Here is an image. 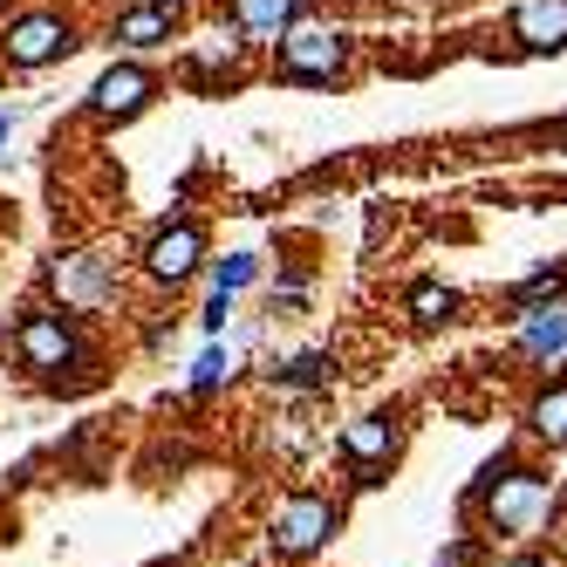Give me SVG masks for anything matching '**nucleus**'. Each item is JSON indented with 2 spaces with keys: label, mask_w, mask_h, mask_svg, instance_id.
Returning <instances> with one entry per match:
<instances>
[{
  "label": "nucleus",
  "mask_w": 567,
  "mask_h": 567,
  "mask_svg": "<svg viewBox=\"0 0 567 567\" xmlns=\"http://www.w3.org/2000/svg\"><path fill=\"white\" fill-rule=\"evenodd\" d=\"M233 383H239V349H233V336H206V349H198L192 370H185V396L192 403H213Z\"/></svg>",
  "instance_id": "nucleus-17"
},
{
  "label": "nucleus",
  "mask_w": 567,
  "mask_h": 567,
  "mask_svg": "<svg viewBox=\"0 0 567 567\" xmlns=\"http://www.w3.org/2000/svg\"><path fill=\"white\" fill-rule=\"evenodd\" d=\"M260 288H267V321H295V315H308V301H315V274H308V267H274Z\"/></svg>",
  "instance_id": "nucleus-20"
},
{
  "label": "nucleus",
  "mask_w": 567,
  "mask_h": 567,
  "mask_svg": "<svg viewBox=\"0 0 567 567\" xmlns=\"http://www.w3.org/2000/svg\"><path fill=\"white\" fill-rule=\"evenodd\" d=\"M151 8H178V14H192V8H198V0H151Z\"/></svg>",
  "instance_id": "nucleus-26"
},
{
  "label": "nucleus",
  "mask_w": 567,
  "mask_h": 567,
  "mask_svg": "<svg viewBox=\"0 0 567 567\" xmlns=\"http://www.w3.org/2000/svg\"><path fill=\"white\" fill-rule=\"evenodd\" d=\"M506 308H540V301H567V260H540L534 274H519L499 288Z\"/></svg>",
  "instance_id": "nucleus-21"
},
{
  "label": "nucleus",
  "mask_w": 567,
  "mask_h": 567,
  "mask_svg": "<svg viewBox=\"0 0 567 567\" xmlns=\"http://www.w3.org/2000/svg\"><path fill=\"white\" fill-rule=\"evenodd\" d=\"M506 349L526 370H567V301H540V308H513L506 315Z\"/></svg>",
  "instance_id": "nucleus-11"
},
{
  "label": "nucleus",
  "mask_w": 567,
  "mask_h": 567,
  "mask_svg": "<svg viewBox=\"0 0 567 567\" xmlns=\"http://www.w3.org/2000/svg\"><path fill=\"white\" fill-rule=\"evenodd\" d=\"M83 42H90V28L75 8H62V0H28V8L0 14V69H14V75L62 69Z\"/></svg>",
  "instance_id": "nucleus-4"
},
{
  "label": "nucleus",
  "mask_w": 567,
  "mask_h": 567,
  "mask_svg": "<svg viewBox=\"0 0 567 567\" xmlns=\"http://www.w3.org/2000/svg\"><path fill=\"white\" fill-rule=\"evenodd\" d=\"M206 260H213V233H206V219L198 213H185V206H172L165 219H157L144 239H137V280L144 288H157V295H178V288H192L198 274H206Z\"/></svg>",
  "instance_id": "nucleus-6"
},
{
  "label": "nucleus",
  "mask_w": 567,
  "mask_h": 567,
  "mask_svg": "<svg viewBox=\"0 0 567 567\" xmlns=\"http://www.w3.org/2000/svg\"><path fill=\"white\" fill-rule=\"evenodd\" d=\"M260 370H267V390H274V396L301 403V396L336 390V377H342V355L315 342V349H295V355H274V362H260Z\"/></svg>",
  "instance_id": "nucleus-13"
},
{
  "label": "nucleus",
  "mask_w": 567,
  "mask_h": 567,
  "mask_svg": "<svg viewBox=\"0 0 567 567\" xmlns=\"http://www.w3.org/2000/svg\"><path fill=\"white\" fill-rule=\"evenodd\" d=\"M42 288L55 308L69 315H110L124 308V260H116L110 247H55L49 267H42Z\"/></svg>",
  "instance_id": "nucleus-7"
},
{
  "label": "nucleus",
  "mask_w": 567,
  "mask_h": 567,
  "mask_svg": "<svg viewBox=\"0 0 567 567\" xmlns=\"http://www.w3.org/2000/svg\"><path fill=\"white\" fill-rule=\"evenodd\" d=\"M506 42L519 55H567V0H513Z\"/></svg>",
  "instance_id": "nucleus-14"
},
{
  "label": "nucleus",
  "mask_w": 567,
  "mask_h": 567,
  "mask_svg": "<svg viewBox=\"0 0 567 567\" xmlns=\"http://www.w3.org/2000/svg\"><path fill=\"white\" fill-rule=\"evenodd\" d=\"M8 8H14V0H0V14H8Z\"/></svg>",
  "instance_id": "nucleus-27"
},
{
  "label": "nucleus",
  "mask_w": 567,
  "mask_h": 567,
  "mask_svg": "<svg viewBox=\"0 0 567 567\" xmlns=\"http://www.w3.org/2000/svg\"><path fill=\"white\" fill-rule=\"evenodd\" d=\"M198 280H206V288H219V295H254L260 280H267V260H260L254 247H233V254H213Z\"/></svg>",
  "instance_id": "nucleus-19"
},
{
  "label": "nucleus",
  "mask_w": 567,
  "mask_h": 567,
  "mask_svg": "<svg viewBox=\"0 0 567 567\" xmlns=\"http://www.w3.org/2000/svg\"><path fill=\"white\" fill-rule=\"evenodd\" d=\"M349 526V493H321V485H295L267 513V554L274 560H315L342 540Z\"/></svg>",
  "instance_id": "nucleus-5"
},
{
  "label": "nucleus",
  "mask_w": 567,
  "mask_h": 567,
  "mask_svg": "<svg viewBox=\"0 0 567 567\" xmlns=\"http://www.w3.org/2000/svg\"><path fill=\"white\" fill-rule=\"evenodd\" d=\"M308 8H315V0H226V8H219V21H226V28H239L254 49H267L274 34L288 28V21H301Z\"/></svg>",
  "instance_id": "nucleus-16"
},
{
  "label": "nucleus",
  "mask_w": 567,
  "mask_h": 567,
  "mask_svg": "<svg viewBox=\"0 0 567 567\" xmlns=\"http://www.w3.org/2000/svg\"><path fill=\"white\" fill-rule=\"evenodd\" d=\"M519 437L540 452H567V377H547L519 411Z\"/></svg>",
  "instance_id": "nucleus-15"
},
{
  "label": "nucleus",
  "mask_w": 567,
  "mask_h": 567,
  "mask_svg": "<svg viewBox=\"0 0 567 567\" xmlns=\"http://www.w3.org/2000/svg\"><path fill=\"white\" fill-rule=\"evenodd\" d=\"M247 62H254V42L239 28H213V34H198V42H178V83L185 90H233V83H247Z\"/></svg>",
  "instance_id": "nucleus-10"
},
{
  "label": "nucleus",
  "mask_w": 567,
  "mask_h": 567,
  "mask_svg": "<svg viewBox=\"0 0 567 567\" xmlns=\"http://www.w3.org/2000/svg\"><path fill=\"white\" fill-rule=\"evenodd\" d=\"M329 452L342 465V493H383L403 458V417L396 411H355L336 424Z\"/></svg>",
  "instance_id": "nucleus-8"
},
{
  "label": "nucleus",
  "mask_w": 567,
  "mask_h": 567,
  "mask_svg": "<svg viewBox=\"0 0 567 567\" xmlns=\"http://www.w3.org/2000/svg\"><path fill=\"white\" fill-rule=\"evenodd\" d=\"M458 315H465V295L452 288V280L424 274V280H411V288H403V321H411V329H452Z\"/></svg>",
  "instance_id": "nucleus-18"
},
{
  "label": "nucleus",
  "mask_w": 567,
  "mask_h": 567,
  "mask_svg": "<svg viewBox=\"0 0 567 567\" xmlns=\"http://www.w3.org/2000/svg\"><path fill=\"white\" fill-rule=\"evenodd\" d=\"M157 96H165V75H157L151 55H110L83 90V116L96 131H124V124L157 110Z\"/></svg>",
  "instance_id": "nucleus-9"
},
{
  "label": "nucleus",
  "mask_w": 567,
  "mask_h": 567,
  "mask_svg": "<svg viewBox=\"0 0 567 567\" xmlns=\"http://www.w3.org/2000/svg\"><path fill=\"white\" fill-rule=\"evenodd\" d=\"M554 513H560V478H554L547 465H534L519 444H499V452L472 472V485H465V519H472V534L506 540V547L540 540L547 526H554Z\"/></svg>",
  "instance_id": "nucleus-1"
},
{
  "label": "nucleus",
  "mask_w": 567,
  "mask_h": 567,
  "mask_svg": "<svg viewBox=\"0 0 567 567\" xmlns=\"http://www.w3.org/2000/svg\"><path fill=\"white\" fill-rule=\"evenodd\" d=\"M185 21H192V14H178V8L124 0V8L103 21V42H110V55H165V49L185 42Z\"/></svg>",
  "instance_id": "nucleus-12"
},
{
  "label": "nucleus",
  "mask_w": 567,
  "mask_h": 567,
  "mask_svg": "<svg viewBox=\"0 0 567 567\" xmlns=\"http://www.w3.org/2000/svg\"><path fill=\"white\" fill-rule=\"evenodd\" d=\"M485 567H567V560L547 554V547H534V540H519V547H506V554H485Z\"/></svg>",
  "instance_id": "nucleus-24"
},
{
  "label": "nucleus",
  "mask_w": 567,
  "mask_h": 567,
  "mask_svg": "<svg viewBox=\"0 0 567 567\" xmlns=\"http://www.w3.org/2000/svg\"><path fill=\"white\" fill-rule=\"evenodd\" d=\"M21 131V103H0V165H8V144Z\"/></svg>",
  "instance_id": "nucleus-25"
},
{
  "label": "nucleus",
  "mask_w": 567,
  "mask_h": 567,
  "mask_svg": "<svg viewBox=\"0 0 567 567\" xmlns=\"http://www.w3.org/2000/svg\"><path fill=\"white\" fill-rule=\"evenodd\" d=\"M233 321H239V295L206 288V301H198V336H226Z\"/></svg>",
  "instance_id": "nucleus-22"
},
{
  "label": "nucleus",
  "mask_w": 567,
  "mask_h": 567,
  "mask_svg": "<svg viewBox=\"0 0 567 567\" xmlns=\"http://www.w3.org/2000/svg\"><path fill=\"white\" fill-rule=\"evenodd\" d=\"M431 567H485V534H472V526H465V534H452V540L437 547Z\"/></svg>",
  "instance_id": "nucleus-23"
},
{
  "label": "nucleus",
  "mask_w": 567,
  "mask_h": 567,
  "mask_svg": "<svg viewBox=\"0 0 567 567\" xmlns=\"http://www.w3.org/2000/svg\"><path fill=\"white\" fill-rule=\"evenodd\" d=\"M8 355H14V370H21L28 383H42V390H55V396L103 383V349H96V336H90V321L69 315V308H55V301H28V308L14 315Z\"/></svg>",
  "instance_id": "nucleus-2"
},
{
  "label": "nucleus",
  "mask_w": 567,
  "mask_h": 567,
  "mask_svg": "<svg viewBox=\"0 0 567 567\" xmlns=\"http://www.w3.org/2000/svg\"><path fill=\"white\" fill-rule=\"evenodd\" d=\"M362 55H370V42H362L349 21L308 8L301 21H288L267 42V75L288 83V90H349Z\"/></svg>",
  "instance_id": "nucleus-3"
}]
</instances>
